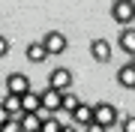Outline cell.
I'll return each instance as SVG.
<instances>
[{
  "instance_id": "44dd1931",
  "label": "cell",
  "mask_w": 135,
  "mask_h": 132,
  "mask_svg": "<svg viewBox=\"0 0 135 132\" xmlns=\"http://www.w3.org/2000/svg\"><path fill=\"white\" fill-rule=\"evenodd\" d=\"M9 120H12V117H9V114L3 111V108H0V126H3V123H9Z\"/></svg>"
},
{
  "instance_id": "4fadbf2b",
  "label": "cell",
  "mask_w": 135,
  "mask_h": 132,
  "mask_svg": "<svg viewBox=\"0 0 135 132\" xmlns=\"http://www.w3.org/2000/svg\"><path fill=\"white\" fill-rule=\"evenodd\" d=\"M24 54H27L30 63H45V57H48V51L42 48V42H30L27 48H24Z\"/></svg>"
},
{
  "instance_id": "e0dca14e",
  "label": "cell",
  "mask_w": 135,
  "mask_h": 132,
  "mask_svg": "<svg viewBox=\"0 0 135 132\" xmlns=\"http://www.w3.org/2000/svg\"><path fill=\"white\" fill-rule=\"evenodd\" d=\"M120 123V132H135V114H126L123 120H117Z\"/></svg>"
},
{
  "instance_id": "5bb4252c",
  "label": "cell",
  "mask_w": 135,
  "mask_h": 132,
  "mask_svg": "<svg viewBox=\"0 0 135 132\" xmlns=\"http://www.w3.org/2000/svg\"><path fill=\"white\" fill-rule=\"evenodd\" d=\"M0 108H3L9 117H15V114H21V96H0Z\"/></svg>"
},
{
  "instance_id": "7c38bea8",
  "label": "cell",
  "mask_w": 135,
  "mask_h": 132,
  "mask_svg": "<svg viewBox=\"0 0 135 132\" xmlns=\"http://www.w3.org/2000/svg\"><path fill=\"white\" fill-rule=\"evenodd\" d=\"M117 84H120V87H126V90H135V69H132L129 63L117 69Z\"/></svg>"
},
{
  "instance_id": "8fae6325",
  "label": "cell",
  "mask_w": 135,
  "mask_h": 132,
  "mask_svg": "<svg viewBox=\"0 0 135 132\" xmlns=\"http://www.w3.org/2000/svg\"><path fill=\"white\" fill-rule=\"evenodd\" d=\"M72 120L78 123V126H90V123H93V105L81 102V105L72 111ZM75 123H72V126H75Z\"/></svg>"
},
{
  "instance_id": "ffe728a7",
  "label": "cell",
  "mask_w": 135,
  "mask_h": 132,
  "mask_svg": "<svg viewBox=\"0 0 135 132\" xmlns=\"http://www.w3.org/2000/svg\"><path fill=\"white\" fill-rule=\"evenodd\" d=\"M84 129H87V132H108V129H102L99 123H90V126H84Z\"/></svg>"
},
{
  "instance_id": "277c9868",
  "label": "cell",
  "mask_w": 135,
  "mask_h": 132,
  "mask_svg": "<svg viewBox=\"0 0 135 132\" xmlns=\"http://www.w3.org/2000/svg\"><path fill=\"white\" fill-rule=\"evenodd\" d=\"M39 42H42V48L48 54H63V51H66V36H63L60 30H48Z\"/></svg>"
},
{
  "instance_id": "ac0fdd59",
  "label": "cell",
  "mask_w": 135,
  "mask_h": 132,
  "mask_svg": "<svg viewBox=\"0 0 135 132\" xmlns=\"http://www.w3.org/2000/svg\"><path fill=\"white\" fill-rule=\"evenodd\" d=\"M0 132H21V129H18V123H15V120H9V123L0 126Z\"/></svg>"
},
{
  "instance_id": "30bf717a",
  "label": "cell",
  "mask_w": 135,
  "mask_h": 132,
  "mask_svg": "<svg viewBox=\"0 0 135 132\" xmlns=\"http://www.w3.org/2000/svg\"><path fill=\"white\" fill-rule=\"evenodd\" d=\"M117 45L132 57V54H135V30H132V27H120V33H117Z\"/></svg>"
},
{
  "instance_id": "d6986e66",
  "label": "cell",
  "mask_w": 135,
  "mask_h": 132,
  "mask_svg": "<svg viewBox=\"0 0 135 132\" xmlns=\"http://www.w3.org/2000/svg\"><path fill=\"white\" fill-rule=\"evenodd\" d=\"M6 54H9V39L0 36V57H6Z\"/></svg>"
},
{
  "instance_id": "3957f363",
  "label": "cell",
  "mask_w": 135,
  "mask_h": 132,
  "mask_svg": "<svg viewBox=\"0 0 135 132\" xmlns=\"http://www.w3.org/2000/svg\"><path fill=\"white\" fill-rule=\"evenodd\" d=\"M48 87L57 90V93H66L69 87H72V72H69V69H63V66L51 69V72H48Z\"/></svg>"
},
{
  "instance_id": "5b68a950",
  "label": "cell",
  "mask_w": 135,
  "mask_h": 132,
  "mask_svg": "<svg viewBox=\"0 0 135 132\" xmlns=\"http://www.w3.org/2000/svg\"><path fill=\"white\" fill-rule=\"evenodd\" d=\"M6 87H9V96H24L27 90H33V87H30V78H27L24 72H15V75H9Z\"/></svg>"
},
{
  "instance_id": "9a60e30c",
  "label": "cell",
  "mask_w": 135,
  "mask_h": 132,
  "mask_svg": "<svg viewBox=\"0 0 135 132\" xmlns=\"http://www.w3.org/2000/svg\"><path fill=\"white\" fill-rule=\"evenodd\" d=\"M78 105H81V99H78V96H75L72 90H66V93H60V111H66L69 117H72V111H75Z\"/></svg>"
},
{
  "instance_id": "9c48e42d",
  "label": "cell",
  "mask_w": 135,
  "mask_h": 132,
  "mask_svg": "<svg viewBox=\"0 0 135 132\" xmlns=\"http://www.w3.org/2000/svg\"><path fill=\"white\" fill-rule=\"evenodd\" d=\"M90 54H93L96 63H108V60H111V45L105 39H93L90 42Z\"/></svg>"
},
{
  "instance_id": "7402d4cb",
  "label": "cell",
  "mask_w": 135,
  "mask_h": 132,
  "mask_svg": "<svg viewBox=\"0 0 135 132\" xmlns=\"http://www.w3.org/2000/svg\"><path fill=\"white\" fill-rule=\"evenodd\" d=\"M60 132H78V129L72 126V123H63V129H60Z\"/></svg>"
},
{
  "instance_id": "ba28073f",
  "label": "cell",
  "mask_w": 135,
  "mask_h": 132,
  "mask_svg": "<svg viewBox=\"0 0 135 132\" xmlns=\"http://www.w3.org/2000/svg\"><path fill=\"white\" fill-rule=\"evenodd\" d=\"M12 120L18 123L21 132H39V129H42V120H39L36 114H15Z\"/></svg>"
},
{
  "instance_id": "7a4b0ae2",
  "label": "cell",
  "mask_w": 135,
  "mask_h": 132,
  "mask_svg": "<svg viewBox=\"0 0 135 132\" xmlns=\"http://www.w3.org/2000/svg\"><path fill=\"white\" fill-rule=\"evenodd\" d=\"M111 18H114L117 24H132L135 3H132V0H114V3H111Z\"/></svg>"
},
{
  "instance_id": "603a6c76",
  "label": "cell",
  "mask_w": 135,
  "mask_h": 132,
  "mask_svg": "<svg viewBox=\"0 0 135 132\" xmlns=\"http://www.w3.org/2000/svg\"><path fill=\"white\" fill-rule=\"evenodd\" d=\"M129 66H132V69H135V54H132V60H129Z\"/></svg>"
},
{
  "instance_id": "8992f818",
  "label": "cell",
  "mask_w": 135,
  "mask_h": 132,
  "mask_svg": "<svg viewBox=\"0 0 135 132\" xmlns=\"http://www.w3.org/2000/svg\"><path fill=\"white\" fill-rule=\"evenodd\" d=\"M39 102H42V111L54 114V111H60V93L51 90V87H45L42 93H39Z\"/></svg>"
},
{
  "instance_id": "6da1fadb",
  "label": "cell",
  "mask_w": 135,
  "mask_h": 132,
  "mask_svg": "<svg viewBox=\"0 0 135 132\" xmlns=\"http://www.w3.org/2000/svg\"><path fill=\"white\" fill-rule=\"evenodd\" d=\"M117 120H120V114H117V108L111 102H96V105H93V123H99L102 129L114 126Z\"/></svg>"
},
{
  "instance_id": "52a82bcc",
  "label": "cell",
  "mask_w": 135,
  "mask_h": 132,
  "mask_svg": "<svg viewBox=\"0 0 135 132\" xmlns=\"http://www.w3.org/2000/svg\"><path fill=\"white\" fill-rule=\"evenodd\" d=\"M42 111V102H39V93L36 90H27L21 96V114H39Z\"/></svg>"
},
{
  "instance_id": "2e32d148",
  "label": "cell",
  "mask_w": 135,
  "mask_h": 132,
  "mask_svg": "<svg viewBox=\"0 0 135 132\" xmlns=\"http://www.w3.org/2000/svg\"><path fill=\"white\" fill-rule=\"evenodd\" d=\"M60 129H63V120H57L54 114L42 117V129H39V132H60Z\"/></svg>"
}]
</instances>
